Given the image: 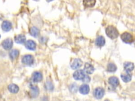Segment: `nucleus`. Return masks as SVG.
Wrapping results in <instances>:
<instances>
[{"instance_id": "obj_1", "label": "nucleus", "mask_w": 135, "mask_h": 101, "mask_svg": "<svg viewBox=\"0 0 135 101\" xmlns=\"http://www.w3.org/2000/svg\"><path fill=\"white\" fill-rule=\"evenodd\" d=\"M105 33L107 35L112 39L117 38L119 35L118 29L113 25H109L106 27Z\"/></svg>"}, {"instance_id": "obj_2", "label": "nucleus", "mask_w": 135, "mask_h": 101, "mask_svg": "<svg viewBox=\"0 0 135 101\" xmlns=\"http://www.w3.org/2000/svg\"><path fill=\"white\" fill-rule=\"evenodd\" d=\"M120 37L121 40L127 44H131L134 41V38L132 35L127 32L123 33L121 35Z\"/></svg>"}, {"instance_id": "obj_3", "label": "nucleus", "mask_w": 135, "mask_h": 101, "mask_svg": "<svg viewBox=\"0 0 135 101\" xmlns=\"http://www.w3.org/2000/svg\"><path fill=\"white\" fill-rule=\"evenodd\" d=\"M85 74L84 70L82 69H79L74 72L73 77L75 80H83L85 77Z\"/></svg>"}, {"instance_id": "obj_4", "label": "nucleus", "mask_w": 135, "mask_h": 101, "mask_svg": "<svg viewBox=\"0 0 135 101\" xmlns=\"http://www.w3.org/2000/svg\"><path fill=\"white\" fill-rule=\"evenodd\" d=\"M82 61L80 58L73 59L70 63V66L73 69H76L79 68L82 65Z\"/></svg>"}, {"instance_id": "obj_5", "label": "nucleus", "mask_w": 135, "mask_h": 101, "mask_svg": "<svg viewBox=\"0 0 135 101\" xmlns=\"http://www.w3.org/2000/svg\"><path fill=\"white\" fill-rule=\"evenodd\" d=\"M22 63L26 65H31L34 63V57L31 55H25L22 57Z\"/></svg>"}, {"instance_id": "obj_6", "label": "nucleus", "mask_w": 135, "mask_h": 101, "mask_svg": "<svg viewBox=\"0 0 135 101\" xmlns=\"http://www.w3.org/2000/svg\"><path fill=\"white\" fill-rule=\"evenodd\" d=\"M13 41L11 38H6L2 42V46L5 50H10L13 46Z\"/></svg>"}, {"instance_id": "obj_7", "label": "nucleus", "mask_w": 135, "mask_h": 101, "mask_svg": "<svg viewBox=\"0 0 135 101\" xmlns=\"http://www.w3.org/2000/svg\"><path fill=\"white\" fill-rule=\"evenodd\" d=\"M104 95V90L102 87H97L94 89V96L97 99H101Z\"/></svg>"}, {"instance_id": "obj_8", "label": "nucleus", "mask_w": 135, "mask_h": 101, "mask_svg": "<svg viewBox=\"0 0 135 101\" xmlns=\"http://www.w3.org/2000/svg\"><path fill=\"white\" fill-rule=\"evenodd\" d=\"M123 68L126 73H130L134 68V65L130 62H126L123 64Z\"/></svg>"}, {"instance_id": "obj_9", "label": "nucleus", "mask_w": 135, "mask_h": 101, "mask_svg": "<svg viewBox=\"0 0 135 101\" xmlns=\"http://www.w3.org/2000/svg\"><path fill=\"white\" fill-rule=\"evenodd\" d=\"M25 46L27 49H29L31 50H34L36 49V44L34 41H33V40L30 39L25 42Z\"/></svg>"}, {"instance_id": "obj_10", "label": "nucleus", "mask_w": 135, "mask_h": 101, "mask_svg": "<svg viewBox=\"0 0 135 101\" xmlns=\"http://www.w3.org/2000/svg\"><path fill=\"white\" fill-rule=\"evenodd\" d=\"M42 78H43L42 74L40 72H35L32 74V79L34 82H35V83L40 82L42 80Z\"/></svg>"}, {"instance_id": "obj_11", "label": "nucleus", "mask_w": 135, "mask_h": 101, "mask_svg": "<svg viewBox=\"0 0 135 101\" xmlns=\"http://www.w3.org/2000/svg\"><path fill=\"white\" fill-rule=\"evenodd\" d=\"M2 29L5 32L9 31L12 27V23L8 21H4L2 24Z\"/></svg>"}, {"instance_id": "obj_12", "label": "nucleus", "mask_w": 135, "mask_h": 101, "mask_svg": "<svg viewBox=\"0 0 135 101\" xmlns=\"http://www.w3.org/2000/svg\"><path fill=\"white\" fill-rule=\"evenodd\" d=\"M109 84L111 85L113 87H116L118 86L119 84V81L118 78L115 76H111L108 79Z\"/></svg>"}, {"instance_id": "obj_13", "label": "nucleus", "mask_w": 135, "mask_h": 101, "mask_svg": "<svg viewBox=\"0 0 135 101\" xmlns=\"http://www.w3.org/2000/svg\"><path fill=\"white\" fill-rule=\"evenodd\" d=\"M95 43V45L99 47H101L104 45L105 43V40L103 36L100 35L97 37Z\"/></svg>"}, {"instance_id": "obj_14", "label": "nucleus", "mask_w": 135, "mask_h": 101, "mask_svg": "<svg viewBox=\"0 0 135 101\" xmlns=\"http://www.w3.org/2000/svg\"><path fill=\"white\" fill-rule=\"evenodd\" d=\"M14 40L15 42L17 44H23L26 42V37L24 35L18 34L15 36Z\"/></svg>"}, {"instance_id": "obj_15", "label": "nucleus", "mask_w": 135, "mask_h": 101, "mask_svg": "<svg viewBox=\"0 0 135 101\" xmlns=\"http://www.w3.org/2000/svg\"><path fill=\"white\" fill-rule=\"evenodd\" d=\"M84 70L86 73H87L88 74H91L94 71V68L93 66L92 65H91V64L86 63L84 65Z\"/></svg>"}, {"instance_id": "obj_16", "label": "nucleus", "mask_w": 135, "mask_h": 101, "mask_svg": "<svg viewBox=\"0 0 135 101\" xmlns=\"http://www.w3.org/2000/svg\"><path fill=\"white\" fill-rule=\"evenodd\" d=\"M39 94V89L36 86H33L31 87L30 90V94L31 97H36Z\"/></svg>"}, {"instance_id": "obj_17", "label": "nucleus", "mask_w": 135, "mask_h": 101, "mask_svg": "<svg viewBox=\"0 0 135 101\" xmlns=\"http://www.w3.org/2000/svg\"><path fill=\"white\" fill-rule=\"evenodd\" d=\"M79 92L83 95L88 94L90 92L89 86L87 84H83L79 88Z\"/></svg>"}, {"instance_id": "obj_18", "label": "nucleus", "mask_w": 135, "mask_h": 101, "mask_svg": "<svg viewBox=\"0 0 135 101\" xmlns=\"http://www.w3.org/2000/svg\"><path fill=\"white\" fill-rule=\"evenodd\" d=\"M96 3V0H83V4L85 8L93 7Z\"/></svg>"}, {"instance_id": "obj_19", "label": "nucleus", "mask_w": 135, "mask_h": 101, "mask_svg": "<svg viewBox=\"0 0 135 101\" xmlns=\"http://www.w3.org/2000/svg\"><path fill=\"white\" fill-rule=\"evenodd\" d=\"M8 89L9 91L12 93H17L19 90L18 86L14 84H11L8 85Z\"/></svg>"}, {"instance_id": "obj_20", "label": "nucleus", "mask_w": 135, "mask_h": 101, "mask_svg": "<svg viewBox=\"0 0 135 101\" xmlns=\"http://www.w3.org/2000/svg\"><path fill=\"white\" fill-rule=\"evenodd\" d=\"M30 34L31 36L36 37L39 35L40 34V30L38 29V28L36 27H32L30 29Z\"/></svg>"}, {"instance_id": "obj_21", "label": "nucleus", "mask_w": 135, "mask_h": 101, "mask_svg": "<svg viewBox=\"0 0 135 101\" xmlns=\"http://www.w3.org/2000/svg\"><path fill=\"white\" fill-rule=\"evenodd\" d=\"M117 66L113 63H109L107 65V70L108 72H110V73L115 72L117 70Z\"/></svg>"}, {"instance_id": "obj_22", "label": "nucleus", "mask_w": 135, "mask_h": 101, "mask_svg": "<svg viewBox=\"0 0 135 101\" xmlns=\"http://www.w3.org/2000/svg\"><path fill=\"white\" fill-rule=\"evenodd\" d=\"M19 55V51L17 49H13L9 53V58L12 60L15 59Z\"/></svg>"}, {"instance_id": "obj_23", "label": "nucleus", "mask_w": 135, "mask_h": 101, "mask_svg": "<svg viewBox=\"0 0 135 101\" xmlns=\"http://www.w3.org/2000/svg\"><path fill=\"white\" fill-rule=\"evenodd\" d=\"M121 77L124 82L128 83L131 80V75L130 73H126V74H122L121 75Z\"/></svg>"}, {"instance_id": "obj_24", "label": "nucleus", "mask_w": 135, "mask_h": 101, "mask_svg": "<svg viewBox=\"0 0 135 101\" xmlns=\"http://www.w3.org/2000/svg\"><path fill=\"white\" fill-rule=\"evenodd\" d=\"M45 87L46 89L47 90H52L53 89V85L52 84V83L50 82H47L46 83H45Z\"/></svg>"}, {"instance_id": "obj_25", "label": "nucleus", "mask_w": 135, "mask_h": 101, "mask_svg": "<svg viewBox=\"0 0 135 101\" xmlns=\"http://www.w3.org/2000/svg\"><path fill=\"white\" fill-rule=\"evenodd\" d=\"M82 80H83V82H86V83L89 82H90V77L89 76L86 75V76H85V78H84Z\"/></svg>"}, {"instance_id": "obj_26", "label": "nucleus", "mask_w": 135, "mask_h": 101, "mask_svg": "<svg viewBox=\"0 0 135 101\" xmlns=\"http://www.w3.org/2000/svg\"><path fill=\"white\" fill-rule=\"evenodd\" d=\"M53 1V0H46L47 2H51V1Z\"/></svg>"}, {"instance_id": "obj_27", "label": "nucleus", "mask_w": 135, "mask_h": 101, "mask_svg": "<svg viewBox=\"0 0 135 101\" xmlns=\"http://www.w3.org/2000/svg\"><path fill=\"white\" fill-rule=\"evenodd\" d=\"M104 101H110V100H108V99H105Z\"/></svg>"}, {"instance_id": "obj_28", "label": "nucleus", "mask_w": 135, "mask_h": 101, "mask_svg": "<svg viewBox=\"0 0 135 101\" xmlns=\"http://www.w3.org/2000/svg\"><path fill=\"white\" fill-rule=\"evenodd\" d=\"M0 38H1V35H0Z\"/></svg>"}]
</instances>
